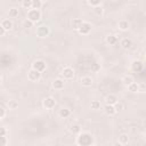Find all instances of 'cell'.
<instances>
[{"mask_svg":"<svg viewBox=\"0 0 146 146\" xmlns=\"http://www.w3.org/2000/svg\"><path fill=\"white\" fill-rule=\"evenodd\" d=\"M6 32H7V31H6L2 26H0V36H3V35L6 34Z\"/></svg>","mask_w":146,"mask_h":146,"instance_id":"cell-37","label":"cell"},{"mask_svg":"<svg viewBox=\"0 0 146 146\" xmlns=\"http://www.w3.org/2000/svg\"><path fill=\"white\" fill-rule=\"evenodd\" d=\"M42 5H43V2L41 0H32V8L33 9L40 10V8L42 7Z\"/></svg>","mask_w":146,"mask_h":146,"instance_id":"cell-28","label":"cell"},{"mask_svg":"<svg viewBox=\"0 0 146 146\" xmlns=\"http://www.w3.org/2000/svg\"><path fill=\"white\" fill-rule=\"evenodd\" d=\"M60 74H62V76H63L64 80H72V79H74L75 72H74V70L71 66H66V67H64L62 70V73Z\"/></svg>","mask_w":146,"mask_h":146,"instance_id":"cell-4","label":"cell"},{"mask_svg":"<svg viewBox=\"0 0 146 146\" xmlns=\"http://www.w3.org/2000/svg\"><path fill=\"white\" fill-rule=\"evenodd\" d=\"M41 11L40 10H38V9H30V10H27V13H26V18L29 19V21H31L32 23H36V22H39L40 19H41Z\"/></svg>","mask_w":146,"mask_h":146,"instance_id":"cell-2","label":"cell"},{"mask_svg":"<svg viewBox=\"0 0 146 146\" xmlns=\"http://www.w3.org/2000/svg\"><path fill=\"white\" fill-rule=\"evenodd\" d=\"M7 107H8L9 110H16V108L18 107V102H17L16 99H10V100H8V103H7Z\"/></svg>","mask_w":146,"mask_h":146,"instance_id":"cell-25","label":"cell"},{"mask_svg":"<svg viewBox=\"0 0 146 146\" xmlns=\"http://www.w3.org/2000/svg\"><path fill=\"white\" fill-rule=\"evenodd\" d=\"M92 11H94L95 15H97V16H102V15L104 14V8H103V6L100 5V6H98V7L92 8Z\"/></svg>","mask_w":146,"mask_h":146,"instance_id":"cell-29","label":"cell"},{"mask_svg":"<svg viewBox=\"0 0 146 146\" xmlns=\"http://www.w3.org/2000/svg\"><path fill=\"white\" fill-rule=\"evenodd\" d=\"M42 106L46 108V110H52L55 108L56 106V99L51 96H48V97H44L43 100H42Z\"/></svg>","mask_w":146,"mask_h":146,"instance_id":"cell-5","label":"cell"},{"mask_svg":"<svg viewBox=\"0 0 146 146\" xmlns=\"http://www.w3.org/2000/svg\"><path fill=\"white\" fill-rule=\"evenodd\" d=\"M82 23H83V21H82L81 18H74V19L72 21V27H73V30L79 31L80 27L82 26Z\"/></svg>","mask_w":146,"mask_h":146,"instance_id":"cell-20","label":"cell"},{"mask_svg":"<svg viewBox=\"0 0 146 146\" xmlns=\"http://www.w3.org/2000/svg\"><path fill=\"white\" fill-rule=\"evenodd\" d=\"M105 41L110 46H114V44L117 43V36L115 34H107L106 38H105Z\"/></svg>","mask_w":146,"mask_h":146,"instance_id":"cell-18","label":"cell"},{"mask_svg":"<svg viewBox=\"0 0 146 146\" xmlns=\"http://www.w3.org/2000/svg\"><path fill=\"white\" fill-rule=\"evenodd\" d=\"M8 15H9V17H11V18L17 17V16L19 15V10H18V8H16V7H11V8H9V10H8Z\"/></svg>","mask_w":146,"mask_h":146,"instance_id":"cell-23","label":"cell"},{"mask_svg":"<svg viewBox=\"0 0 146 146\" xmlns=\"http://www.w3.org/2000/svg\"><path fill=\"white\" fill-rule=\"evenodd\" d=\"M144 139H145V141H146V133H145V136H144Z\"/></svg>","mask_w":146,"mask_h":146,"instance_id":"cell-39","label":"cell"},{"mask_svg":"<svg viewBox=\"0 0 146 146\" xmlns=\"http://www.w3.org/2000/svg\"><path fill=\"white\" fill-rule=\"evenodd\" d=\"M133 82H135V80H133V78H132L131 75H124L123 79H122V83H123L125 87L130 86V84L133 83Z\"/></svg>","mask_w":146,"mask_h":146,"instance_id":"cell-22","label":"cell"},{"mask_svg":"<svg viewBox=\"0 0 146 146\" xmlns=\"http://www.w3.org/2000/svg\"><path fill=\"white\" fill-rule=\"evenodd\" d=\"M27 79H29L30 81H32V82H36V81H39V80L41 79V73L38 72L36 70L31 68V70L27 72Z\"/></svg>","mask_w":146,"mask_h":146,"instance_id":"cell-8","label":"cell"},{"mask_svg":"<svg viewBox=\"0 0 146 146\" xmlns=\"http://www.w3.org/2000/svg\"><path fill=\"white\" fill-rule=\"evenodd\" d=\"M87 3H88L89 6H91L92 8L98 7V6H100V5H102V2H100L99 0H88V1H87Z\"/></svg>","mask_w":146,"mask_h":146,"instance_id":"cell-32","label":"cell"},{"mask_svg":"<svg viewBox=\"0 0 146 146\" xmlns=\"http://www.w3.org/2000/svg\"><path fill=\"white\" fill-rule=\"evenodd\" d=\"M22 25H23V27H25V29H31V27H33L34 23H32L31 21H29L27 18H25V19L22 22Z\"/></svg>","mask_w":146,"mask_h":146,"instance_id":"cell-31","label":"cell"},{"mask_svg":"<svg viewBox=\"0 0 146 146\" xmlns=\"http://www.w3.org/2000/svg\"><path fill=\"white\" fill-rule=\"evenodd\" d=\"M2 136H7V129H6V127H2L1 128V137Z\"/></svg>","mask_w":146,"mask_h":146,"instance_id":"cell-36","label":"cell"},{"mask_svg":"<svg viewBox=\"0 0 146 146\" xmlns=\"http://www.w3.org/2000/svg\"><path fill=\"white\" fill-rule=\"evenodd\" d=\"M6 113H7L6 104H5L3 102H1V104H0V120H3V119H5Z\"/></svg>","mask_w":146,"mask_h":146,"instance_id":"cell-26","label":"cell"},{"mask_svg":"<svg viewBox=\"0 0 146 146\" xmlns=\"http://www.w3.org/2000/svg\"><path fill=\"white\" fill-rule=\"evenodd\" d=\"M122 145H127L128 143H129V136H128V133H121L120 136H119V139H117Z\"/></svg>","mask_w":146,"mask_h":146,"instance_id":"cell-24","label":"cell"},{"mask_svg":"<svg viewBox=\"0 0 146 146\" xmlns=\"http://www.w3.org/2000/svg\"><path fill=\"white\" fill-rule=\"evenodd\" d=\"M70 131L73 133V135H79V133H81L82 132V128H81V125L80 124H78V123H73V124H71V127H70Z\"/></svg>","mask_w":146,"mask_h":146,"instance_id":"cell-19","label":"cell"},{"mask_svg":"<svg viewBox=\"0 0 146 146\" xmlns=\"http://www.w3.org/2000/svg\"><path fill=\"white\" fill-rule=\"evenodd\" d=\"M112 146H124V145H122V144H121L119 140H116V141H114V143L112 144Z\"/></svg>","mask_w":146,"mask_h":146,"instance_id":"cell-38","label":"cell"},{"mask_svg":"<svg viewBox=\"0 0 146 146\" xmlns=\"http://www.w3.org/2000/svg\"><path fill=\"white\" fill-rule=\"evenodd\" d=\"M103 111L105 112V114L106 115H108V116H113V115H115L117 112L115 111V107L113 106V105H106L105 104V106L103 107Z\"/></svg>","mask_w":146,"mask_h":146,"instance_id":"cell-16","label":"cell"},{"mask_svg":"<svg viewBox=\"0 0 146 146\" xmlns=\"http://www.w3.org/2000/svg\"><path fill=\"white\" fill-rule=\"evenodd\" d=\"M145 14H146V11H145Z\"/></svg>","mask_w":146,"mask_h":146,"instance_id":"cell-41","label":"cell"},{"mask_svg":"<svg viewBox=\"0 0 146 146\" xmlns=\"http://www.w3.org/2000/svg\"><path fill=\"white\" fill-rule=\"evenodd\" d=\"M71 115V111L67 108V107H60L58 110V116L62 117V119H67L70 117Z\"/></svg>","mask_w":146,"mask_h":146,"instance_id":"cell-17","label":"cell"},{"mask_svg":"<svg viewBox=\"0 0 146 146\" xmlns=\"http://www.w3.org/2000/svg\"><path fill=\"white\" fill-rule=\"evenodd\" d=\"M91 30H92V25H91V23L90 22H86V21H83V23H82V26L80 27V30L78 31L80 34H82V35H88L90 32H91Z\"/></svg>","mask_w":146,"mask_h":146,"instance_id":"cell-7","label":"cell"},{"mask_svg":"<svg viewBox=\"0 0 146 146\" xmlns=\"http://www.w3.org/2000/svg\"><path fill=\"white\" fill-rule=\"evenodd\" d=\"M127 88H128V90H129L130 92H132V94H137V92H139V90H140V87H139V84H138L137 82L131 83V84L128 86Z\"/></svg>","mask_w":146,"mask_h":146,"instance_id":"cell-21","label":"cell"},{"mask_svg":"<svg viewBox=\"0 0 146 146\" xmlns=\"http://www.w3.org/2000/svg\"><path fill=\"white\" fill-rule=\"evenodd\" d=\"M0 26H2L6 31H10V30L14 27V23H13V21L9 19V18H3V19H1Z\"/></svg>","mask_w":146,"mask_h":146,"instance_id":"cell-13","label":"cell"},{"mask_svg":"<svg viewBox=\"0 0 146 146\" xmlns=\"http://www.w3.org/2000/svg\"><path fill=\"white\" fill-rule=\"evenodd\" d=\"M76 146H94L95 138L89 131H82L75 138Z\"/></svg>","mask_w":146,"mask_h":146,"instance_id":"cell-1","label":"cell"},{"mask_svg":"<svg viewBox=\"0 0 146 146\" xmlns=\"http://www.w3.org/2000/svg\"><path fill=\"white\" fill-rule=\"evenodd\" d=\"M46 67H47V65H46V62H44V60H42V59H36V60H34V62L32 63V67H31V68L36 70L38 72L42 73V72L46 71Z\"/></svg>","mask_w":146,"mask_h":146,"instance_id":"cell-6","label":"cell"},{"mask_svg":"<svg viewBox=\"0 0 146 146\" xmlns=\"http://www.w3.org/2000/svg\"><path fill=\"white\" fill-rule=\"evenodd\" d=\"M116 103H119V98L116 95L114 94H108L106 97H105V104L106 105H115Z\"/></svg>","mask_w":146,"mask_h":146,"instance_id":"cell-12","label":"cell"},{"mask_svg":"<svg viewBox=\"0 0 146 146\" xmlns=\"http://www.w3.org/2000/svg\"><path fill=\"white\" fill-rule=\"evenodd\" d=\"M114 107H115V111H116V112H119V111H122V110L124 108L123 104H122V103H120V102H119V103H116V104L114 105Z\"/></svg>","mask_w":146,"mask_h":146,"instance_id":"cell-34","label":"cell"},{"mask_svg":"<svg viewBox=\"0 0 146 146\" xmlns=\"http://www.w3.org/2000/svg\"><path fill=\"white\" fill-rule=\"evenodd\" d=\"M22 7L24 9H27V10L32 9V0H23L22 1Z\"/></svg>","mask_w":146,"mask_h":146,"instance_id":"cell-30","label":"cell"},{"mask_svg":"<svg viewBox=\"0 0 146 146\" xmlns=\"http://www.w3.org/2000/svg\"><path fill=\"white\" fill-rule=\"evenodd\" d=\"M80 83H81L82 87H84V88H89V87L92 86L94 80H92L91 76H89V75H84V76H82V78L80 79Z\"/></svg>","mask_w":146,"mask_h":146,"instance_id":"cell-11","label":"cell"},{"mask_svg":"<svg viewBox=\"0 0 146 146\" xmlns=\"http://www.w3.org/2000/svg\"><path fill=\"white\" fill-rule=\"evenodd\" d=\"M51 86H52V88H54L55 90H63V89H64V87H65L64 79H60V78L55 79V80L52 81Z\"/></svg>","mask_w":146,"mask_h":146,"instance_id":"cell-10","label":"cell"},{"mask_svg":"<svg viewBox=\"0 0 146 146\" xmlns=\"http://www.w3.org/2000/svg\"><path fill=\"white\" fill-rule=\"evenodd\" d=\"M143 67H144V64H143V62L139 60V59H135V60H132L131 64H130V68H131V71L135 72V73L140 72V71L143 70Z\"/></svg>","mask_w":146,"mask_h":146,"instance_id":"cell-9","label":"cell"},{"mask_svg":"<svg viewBox=\"0 0 146 146\" xmlns=\"http://www.w3.org/2000/svg\"><path fill=\"white\" fill-rule=\"evenodd\" d=\"M132 44H133V42H132V40L129 39V38H123V39L120 41V46H121V48L124 49V50L130 49V48L132 47Z\"/></svg>","mask_w":146,"mask_h":146,"instance_id":"cell-14","label":"cell"},{"mask_svg":"<svg viewBox=\"0 0 146 146\" xmlns=\"http://www.w3.org/2000/svg\"><path fill=\"white\" fill-rule=\"evenodd\" d=\"M144 50H145V52H146V46H145V47H144Z\"/></svg>","mask_w":146,"mask_h":146,"instance_id":"cell-40","label":"cell"},{"mask_svg":"<svg viewBox=\"0 0 146 146\" xmlns=\"http://www.w3.org/2000/svg\"><path fill=\"white\" fill-rule=\"evenodd\" d=\"M8 145V138L7 136H2L1 137V146H7Z\"/></svg>","mask_w":146,"mask_h":146,"instance_id":"cell-35","label":"cell"},{"mask_svg":"<svg viewBox=\"0 0 146 146\" xmlns=\"http://www.w3.org/2000/svg\"><path fill=\"white\" fill-rule=\"evenodd\" d=\"M49 34H50V29L47 25H39L35 30V35L40 39H44L49 36Z\"/></svg>","mask_w":146,"mask_h":146,"instance_id":"cell-3","label":"cell"},{"mask_svg":"<svg viewBox=\"0 0 146 146\" xmlns=\"http://www.w3.org/2000/svg\"><path fill=\"white\" fill-rule=\"evenodd\" d=\"M100 64L99 63H97V62H95L94 64H91V71L92 72H95V73H97V72H99L100 71Z\"/></svg>","mask_w":146,"mask_h":146,"instance_id":"cell-33","label":"cell"},{"mask_svg":"<svg viewBox=\"0 0 146 146\" xmlns=\"http://www.w3.org/2000/svg\"><path fill=\"white\" fill-rule=\"evenodd\" d=\"M117 29H119L121 32H127V31L130 29V24H129L128 21L121 19V21L117 23Z\"/></svg>","mask_w":146,"mask_h":146,"instance_id":"cell-15","label":"cell"},{"mask_svg":"<svg viewBox=\"0 0 146 146\" xmlns=\"http://www.w3.org/2000/svg\"><path fill=\"white\" fill-rule=\"evenodd\" d=\"M90 106H91V110H95V111H97V110H100V107H102V104H100V102H99V100H96V99H94V100H91V103H90Z\"/></svg>","mask_w":146,"mask_h":146,"instance_id":"cell-27","label":"cell"}]
</instances>
